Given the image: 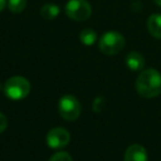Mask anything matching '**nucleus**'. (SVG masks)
I'll list each match as a JSON object with an SVG mask.
<instances>
[{
	"instance_id": "5",
	"label": "nucleus",
	"mask_w": 161,
	"mask_h": 161,
	"mask_svg": "<svg viewBox=\"0 0 161 161\" xmlns=\"http://www.w3.org/2000/svg\"><path fill=\"white\" fill-rule=\"evenodd\" d=\"M65 14L75 21H85L92 14V6L86 0H69L65 6Z\"/></svg>"
},
{
	"instance_id": "17",
	"label": "nucleus",
	"mask_w": 161,
	"mask_h": 161,
	"mask_svg": "<svg viewBox=\"0 0 161 161\" xmlns=\"http://www.w3.org/2000/svg\"><path fill=\"white\" fill-rule=\"evenodd\" d=\"M153 3H156L158 7H160L161 8V0H153Z\"/></svg>"
},
{
	"instance_id": "3",
	"label": "nucleus",
	"mask_w": 161,
	"mask_h": 161,
	"mask_svg": "<svg viewBox=\"0 0 161 161\" xmlns=\"http://www.w3.org/2000/svg\"><path fill=\"white\" fill-rule=\"evenodd\" d=\"M126 40L121 33L117 31H108L102 36L99 39V50L106 55H115L118 54L125 47Z\"/></svg>"
},
{
	"instance_id": "14",
	"label": "nucleus",
	"mask_w": 161,
	"mask_h": 161,
	"mask_svg": "<svg viewBox=\"0 0 161 161\" xmlns=\"http://www.w3.org/2000/svg\"><path fill=\"white\" fill-rule=\"evenodd\" d=\"M8 127V119L3 113L0 112V134H3Z\"/></svg>"
},
{
	"instance_id": "12",
	"label": "nucleus",
	"mask_w": 161,
	"mask_h": 161,
	"mask_svg": "<svg viewBox=\"0 0 161 161\" xmlns=\"http://www.w3.org/2000/svg\"><path fill=\"white\" fill-rule=\"evenodd\" d=\"M27 7V0H8V9L12 14H21Z\"/></svg>"
},
{
	"instance_id": "10",
	"label": "nucleus",
	"mask_w": 161,
	"mask_h": 161,
	"mask_svg": "<svg viewBox=\"0 0 161 161\" xmlns=\"http://www.w3.org/2000/svg\"><path fill=\"white\" fill-rule=\"evenodd\" d=\"M41 16L45 20H53L60 14V8L58 6L54 5V3H45L44 6H42L40 11Z\"/></svg>"
},
{
	"instance_id": "9",
	"label": "nucleus",
	"mask_w": 161,
	"mask_h": 161,
	"mask_svg": "<svg viewBox=\"0 0 161 161\" xmlns=\"http://www.w3.org/2000/svg\"><path fill=\"white\" fill-rule=\"evenodd\" d=\"M147 28L153 38L161 40V14H153L148 18Z\"/></svg>"
},
{
	"instance_id": "15",
	"label": "nucleus",
	"mask_w": 161,
	"mask_h": 161,
	"mask_svg": "<svg viewBox=\"0 0 161 161\" xmlns=\"http://www.w3.org/2000/svg\"><path fill=\"white\" fill-rule=\"evenodd\" d=\"M103 105H104V98H102V97L95 98L94 104H93V109L95 112H101L102 108H103Z\"/></svg>"
},
{
	"instance_id": "16",
	"label": "nucleus",
	"mask_w": 161,
	"mask_h": 161,
	"mask_svg": "<svg viewBox=\"0 0 161 161\" xmlns=\"http://www.w3.org/2000/svg\"><path fill=\"white\" fill-rule=\"evenodd\" d=\"M7 6V0H0V12L3 11Z\"/></svg>"
},
{
	"instance_id": "2",
	"label": "nucleus",
	"mask_w": 161,
	"mask_h": 161,
	"mask_svg": "<svg viewBox=\"0 0 161 161\" xmlns=\"http://www.w3.org/2000/svg\"><path fill=\"white\" fill-rule=\"evenodd\" d=\"M31 91L30 82L22 76H12L5 83L3 92L11 101H21L29 95Z\"/></svg>"
},
{
	"instance_id": "7",
	"label": "nucleus",
	"mask_w": 161,
	"mask_h": 161,
	"mask_svg": "<svg viewBox=\"0 0 161 161\" xmlns=\"http://www.w3.org/2000/svg\"><path fill=\"white\" fill-rule=\"evenodd\" d=\"M124 161H148V152L143 146L134 143L127 148Z\"/></svg>"
},
{
	"instance_id": "1",
	"label": "nucleus",
	"mask_w": 161,
	"mask_h": 161,
	"mask_svg": "<svg viewBox=\"0 0 161 161\" xmlns=\"http://www.w3.org/2000/svg\"><path fill=\"white\" fill-rule=\"evenodd\" d=\"M136 90L143 98H154L161 94V73L154 69H143L136 80Z\"/></svg>"
},
{
	"instance_id": "13",
	"label": "nucleus",
	"mask_w": 161,
	"mask_h": 161,
	"mask_svg": "<svg viewBox=\"0 0 161 161\" xmlns=\"http://www.w3.org/2000/svg\"><path fill=\"white\" fill-rule=\"evenodd\" d=\"M49 161H73V160H72V157L69 153H67L65 151H60L54 153L49 159Z\"/></svg>"
},
{
	"instance_id": "6",
	"label": "nucleus",
	"mask_w": 161,
	"mask_h": 161,
	"mask_svg": "<svg viewBox=\"0 0 161 161\" xmlns=\"http://www.w3.org/2000/svg\"><path fill=\"white\" fill-rule=\"evenodd\" d=\"M71 140V135L62 127L52 128L47 135V143L52 149H61L66 147Z\"/></svg>"
},
{
	"instance_id": "11",
	"label": "nucleus",
	"mask_w": 161,
	"mask_h": 161,
	"mask_svg": "<svg viewBox=\"0 0 161 161\" xmlns=\"http://www.w3.org/2000/svg\"><path fill=\"white\" fill-rule=\"evenodd\" d=\"M80 40L84 45L91 47L97 40V33L93 29H84L80 33Z\"/></svg>"
},
{
	"instance_id": "8",
	"label": "nucleus",
	"mask_w": 161,
	"mask_h": 161,
	"mask_svg": "<svg viewBox=\"0 0 161 161\" xmlns=\"http://www.w3.org/2000/svg\"><path fill=\"white\" fill-rule=\"evenodd\" d=\"M125 62L128 69L134 72L141 71V69L145 67V64H146V60H145V58H143V55L136 51H132V52H130V53H128L125 58Z\"/></svg>"
},
{
	"instance_id": "4",
	"label": "nucleus",
	"mask_w": 161,
	"mask_h": 161,
	"mask_svg": "<svg viewBox=\"0 0 161 161\" xmlns=\"http://www.w3.org/2000/svg\"><path fill=\"white\" fill-rule=\"evenodd\" d=\"M58 113L67 121H74L80 115V104L73 95H64L58 101Z\"/></svg>"
}]
</instances>
